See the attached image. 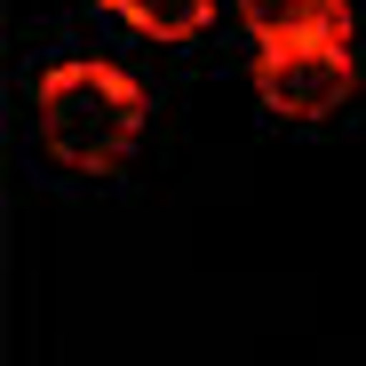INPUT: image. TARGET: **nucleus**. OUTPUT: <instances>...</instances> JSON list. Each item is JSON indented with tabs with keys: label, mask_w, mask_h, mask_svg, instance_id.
<instances>
[{
	"label": "nucleus",
	"mask_w": 366,
	"mask_h": 366,
	"mask_svg": "<svg viewBox=\"0 0 366 366\" xmlns=\"http://www.w3.org/2000/svg\"><path fill=\"white\" fill-rule=\"evenodd\" d=\"M104 9H112L119 24L152 32V40H192V32L215 16V0H104Z\"/></svg>",
	"instance_id": "nucleus-4"
},
{
	"label": "nucleus",
	"mask_w": 366,
	"mask_h": 366,
	"mask_svg": "<svg viewBox=\"0 0 366 366\" xmlns=\"http://www.w3.org/2000/svg\"><path fill=\"white\" fill-rule=\"evenodd\" d=\"M358 64H350V40H263L255 48V88L271 112L287 119H319L350 96Z\"/></svg>",
	"instance_id": "nucleus-2"
},
{
	"label": "nucleus",
	"mask_w": 366,
	"mask_h": 366,
	"mask_svg": "<svg viewBox=\"0 0 366 366\" xmlns=\"http://www.w3.org/2000/svg\"><path fill=\"white\" fill-rule=\"evenodd\" d=\"M255 40H342L350 0H239Z\"/></svg>",
	"instance_id": "nucleus-3"
},
{
	"label": "nucleus",
	"mask_w": 366,
	"mask_h": 366,
	"mask_svg": "<svg viewBox=\"0 0 366 366\" xmlns=\"http://www.w3.org/2000/svg\"><path fill=\"white\" fill-rule=\"evenodd\" d=\"M32 128L72 167H119L136 152V136H144V88L119 64H96V56L56 64L32 88Z\"/></svg>",
	"instance_id": "nucleus-1"
}]
</instances>
